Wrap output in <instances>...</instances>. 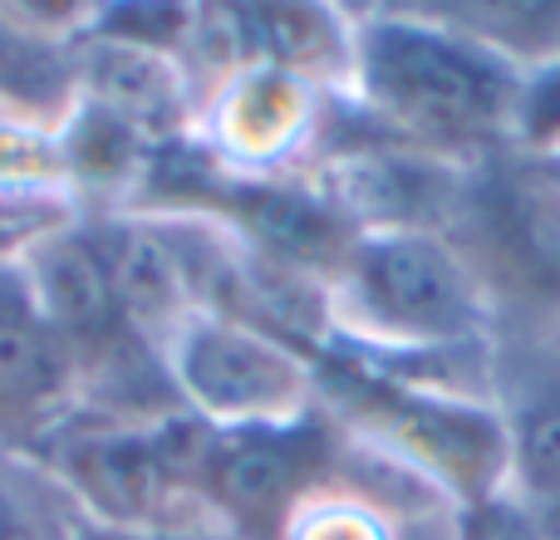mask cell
Returning <instances> with one entry per match:
<instances>
[{
	"label": "cell",
	"instance_id": "obj_19",
	"mask_svg": "<svg viewBox=\"0 0 560 540\" xmlns=\"http://www.w3.org/2000/svg\"><path fill=\"white\" fill-rule=\"evenodd\" d=\"M398 540H453V512L447 506H418L404 516Z\"/></svg>",
	"mask_w": 560,
	"mask_h": 540
},
{
	"label": "cell",
	"instance_id": "obj_3",
	"mask_svg": "<svg viewBox=\"0 0 560 540\" xmlns=\"http://www.w3.org/2000/svg\"><path fill=\"white\" fill-rule=\"evenodd\" d=\"M315 384L329 418L369 457L433 492L447 512L512 492V433L497 398L388 374L335 349L315 354Z\"/></svg>",
	"mask_w": 560,
	"mask_h": 540
},
{
	"label": "cell",
	"instance_id": "obj_4",
	"mask_svg": "<svg viewBox=\"0 0 560 540\" xmlns=\"http://www.w3.org/2000/svg\"><path fill=\"white\" fill-rule=\"evenodd\" d=\"M202 447L207 423H197L192 413H173L158 423H108L79 413L35 462L89 526L222 540L197 486Z\"/></svg>",
	"mask_w": 560,
	"mask_h": 540
},
{
	"label": "cell",
	"instance_id": "obj_8",
	"mask_svg": "<svg viewBox=\"0 0 560 540\" xmlns=\"http://www.w3.org/2000/svg\"><path fill=\"white\" fill-rule=\"evenodd\" d=\"M339 94L271 64H242L217 79L197 108V138L212 163L242 177L310 173L325 157Z\"/></svg>",
	"mask_w": 560,
	"mask_h": 540
},
{
	"label": "cell",
	"instance_id": "obj_12",
	"mask_svg": "<svg viewBox=\"0 0 560 540\" xmlns=\"http://www.w3.org/2000/svg\"><path fill=\"white\" fill-rule=\"evenodd\" d=\"M423 10L433 20H443L447 30L477 39L482 49L502 55L506 64L541 69L560 59V5L556 0H423Z\"/></svg>",
	"mask_w": 560,
	"mask_h": 540
},
{
	"label": "cell",
	"instance_id": "obj_14",
	"mask_svg": "<svg viewBox=\"0 0 560 540\" xmlns=\"http://www.w3.org/2000/svg\"><path fill=\"white\" fill-rule=\"evenodd\" d=\"M79 512L35 457L0 453V540H74Z\"/></svg>",
	"mask_w": 560,
	"mask_h": 540
},
{
	"label": "cell",
	"instance_id": "obj_1",
	"mask_svg": "<svg viewBox=\"0 0 560 540\" xmlns=\"http://www.w3.org/2000/svg\"><path fill=\"white\" fill-rule=\"evenodd\" d=\"M497 309L467 256L428 226H369L319 290V349L497 398Z\"/></svg>",
	"mask_w": 560,
	"mask_h": 540
},
{
	"label": "cell",
	"instance_id": "obj_16",
	"mask_svg": "<svg viewBox=\"0 0 560 540\" xmlns=\"http://www.w3.org/2000/svg\"><path fill=\"white\" fill-rule=\"evenodd\" d=\"M512 157L516 163L560 157V59L522 74L512 114Z\"/></svg>",
	"mask_w": 560,
	"mask_h": 540
},
{
	"label": "cell",
	"instance_id": "obj_15",
	"mask_svg": "<svg viewBox=\"0 0 560 540\" xmlns=\"http://www.w3.org/2000/svg\"><path fill=\"white\" fill-rule=\"evenodd\" d=\"M0 192H69L55 128L0 114Z\"/></svg>",
	"mask_w": 560,
	"mask_h": 540
},
{
	"label": "cell",
	"instance_id": "obj_13",
	"mask_svg": "<svg viewBox=\"0 0 560 540\" xmlns=\"http://www.w3.org/2000/svg\"><path fill=\"white\" fill-rule=\"evenodd\" d=\"M418 506H443L433 492L408 482H349L310 502L305 512L290 521L285 540H398L408 512Z\"/></svg>",
	"mask_w": 560,
	"mask_h": 540
},
{
	"label": "cell",
	"instance_id": "obj_6",
	"mask_svg": "<svg viewBox=\"0 0 560 540\" xmlns=\"http://www.w3.org/2000/svg\"><path fill=\"white\" fill-rule=\"evenodd\" d=\"M443 236L467 256L497 309V344L560 329V183L536 163L497 157L457 183Z\"/></svg>",
	"mask_w": 560,
	"mask_h": 540
},
{
	"label": "cell",
	"instance_id": "obj_18",
	"mask_svg": "<svg viewBox=\"0 0 560 540\" xmlns=\"http://www.w3.org/2000/svg\"><path fill=\"white\" fill-rule=\"evenodd\" d=\"M453 540H556V536L526 496L502 492L453 512Z\"/></svg>",
	"mask_w": 560,
	"mask_h": 540
},
{
	"label": "cell",
	"instance_id": "obj_11",
	"mask_svg": "<svg viewBox=\"0 0 560 540\" xmlns=\"http://www.w3.org/2000/svg\"><path fill=\"white\" fill-rule=\"evenodd\" d=\"M55 15V5H0V114L59 133L79 98V35L89 5L74 20Z\"/></svg>",
	"mask_w": 560,
	"mask_h": 540
},
{
	"label": "cell",
	"instance_id": "obj_9",
	"mask_svg": "<svg viewBox=\"0 0 560 540\" xmlns=\"http://www.w3.org/2000/svg\"><path fill=\"white\" fill-rule=\"evenodd\" d=\"M84 408L74 344L49 319L25 266L0 270V453L39 457Z\"/></svg>",
	"mask_w": 560,
	"mask_h": 540
},
{
	"label": "cell",
	"instance_id": "obj_21",
	"mask_svg": "<svg viewBox=\"0 0 560 540\" xmlns=\"http://www.w3.org/2000/svg\"><path fill=\"white\" fill-rule=\"evenodd\" d=\"M546 526H551V536L560 540V506H556V512H551V516H546Z\"/></svg>",
	"mask_w": 560,
	"mask_h": 540
},
{
	"label": "cell",
	"instance_id": "obj_17",
	"mask_svg": "<svg viewBox=\"0 0 560 540\" xmlns=\"http://www.w3.org/2000/svg\"><path fill=\"white\" fill-rule=\"evenodd\" d=\"M84 207L69 192H0V270L20 266L45 236L69 226Z\"/></svg>",
	"mask_w": 560,
	"mask_h": 540
},
{
	"label": "cell",
	"instance_id": "obj_10",
	"mask_svg": "<svg viewBox=\"0 0 560 540\" xmlns=\"http://www.w3.org/2000/svg\"><path fill=\"white\" fill-rule=\"evenodd\" d=\"M497 408L512 433V492L551 516L560 506V329L497 344Z\"/></svg>",
	"mask_w": 560,
	"mask_h": 540
},
{
	"label": "cell",
	"instance_id": "obj_2",
	"mask_svg": "<svg viewBox=\"0 0 560 540\" xmlns=\"http://www.w3.org/2000/svg\"><path fill=\"white\" fill-rule=\"evenodd\" d=\"M516 89L522 69L423 5L349 10L345 104L378 143L463 173L512 157Z\"/></svg>",
	"mask_w": 560,
	"mask_h": 540
},
{
	"label": "cell",
	"instance_id": "obj_7",
	"mask_svg": "<svg viewBox=\"0 0 560 540\" xmlns=\"http://www.w3.org/2000/svg\"><path fill=\"white\" fill-rule=\"evenodd\" d=\"M163 364L183 408L207 427L290 423L319 403L315 354L226 309H192L163 339Z\"/></svg>",
	"mask_w": 560,
	"mask_h": 540
},
{
	"label": "cell",
	"instance_id": "obj_20",
	"mask_svg": "<svg viewBox=\"0 0 560 540\" xmlns=\"http://www.w3.org/2000/svg\"><path fill=\"white\" fill-rule=\"evenodd\" d=\"M74 540H217V536H177V531H108V526L79 521Z\"/></svg>",
	"mask_w": 560,
	"mask_h": 540
},
{
	"label": "cell",
	"instance_id": "obj_5",
	"mask_svg": "<svg viewBox=\"0 0 560 540\" xmlns=\"http://www.w3.org/2000/svg\"><path fill=\"white\" fill-rule=\"evenodd\" d=\"M349 482H408L404 472L369 457L325 403L290 423L207 427L202 502L222 540H285L290 521L325 492ZM418 486V482H408Z\"/></svg>",
	"mask_w": 560,
	"mask_h": 540
}]
</instances>
